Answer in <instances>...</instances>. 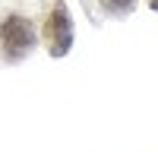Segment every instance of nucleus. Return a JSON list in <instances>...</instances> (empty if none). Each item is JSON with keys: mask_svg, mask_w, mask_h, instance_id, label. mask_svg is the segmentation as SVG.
<instances>
[{"mask_svg": "<svg viewBox=\"0 0 158 152\" xmlns=\"http://www.w3.org/2000/svg\"><path fill=\"white\" fill-rule=\"evenodd\" d=\"M44 41H48V51L54 57H63L73 44V22H70V13L63 3H57L51 10V16L44 22Z\"/></svg>", "mask_w": 158, "mask_h": 152, "instance_id": "f257e3e1", "label": "nucleus"}, {"mask_svg": "<svg viewBox=\"0 0 158 152\" xmlns=\"http://www.w3.org/2000/svg\"><path fill=\"white\" fill-rule=\"evenodd\" d=\"M0 41H3V48H6L10 57H22L25 51L35 44L32 22L22 19V16H10L3 25H0Z\"/></svg>", "mask_w": 158, "mask_h": 152, "instance_id": "f03ea898", "label": "nucleus"}, {"mask_svg": "<svg viewBox=\"0 0 158 152\" xmlns=\"http://www.w3.org/2000/svg\"><path fill=\"white\" fill-rule=\"evenodd\" d=\"M152 10H158V0H152Z\"/></svg>", "mask_w": 158, "mask_h": 152, "instance_id": "7ed1b4c3", "label": "nucleus"}]
</instances>
